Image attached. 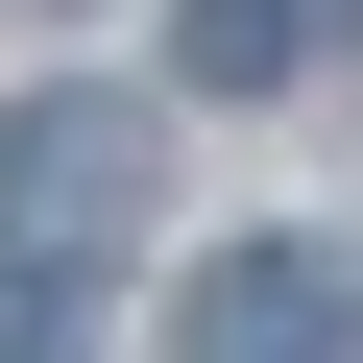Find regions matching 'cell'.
Wrapping results in <instances>:
<instances>
[{
  "label": "cell",
  "instance_id": "7a4b0ae2",
  "mask_svg": "<svg viewBox=\"0 0 363 363\" xmlns=\"http://www.w3.org/2000/svg\"><path fill=\"white\" fill-rule=\"evenodd\" d=\"M169 363H363V267L339 242H218L169 291Z\"/></svg>",
  "mask_w": 363,
  "mask_h": 363
},
{
  "label": "cell",
  "instance_id": "277c9868",
  "mask_svg": "<svg viewBox=\"0 0 363 363\" xmlns=\"http://www.w3.org/2000/svg\"><path fill=\"white\" fill-rule=\"evenodd\" d=\"M0 363H73V339H49V315H0Z\"/></svg>",
  "mask_w": 363,
  "mask_h": 363
},
{
  "label": "cell",
  "instance_id": "6da1fadb",
  "mask_svg": "<svg viewBox=\"0 0 363 363\" xmlns=\"http://www.w3.org/2000/svg\"><path fill=\"white\" fill-rule=\"evenodd\" d=\"M145 242V97H0V291H97Z\"/></svg>",
  "mask_w": 363,
  "mask_h": 363
},
{
  "label": "cell",
  "instance_id": "3957f363",
  "mask_svg": "<svg viewBox=\"0 0 363 363\" xmlns=\"http://www.w3.org/2000/svg\"><path fill=\"white\" fill-rule=\"evenodd\" d=\"M339 25H363V0H169V73H194V97H315Z\"/></svg>",
  "mask_w": 363,
  "mask_h": 363
}]
</instances>
